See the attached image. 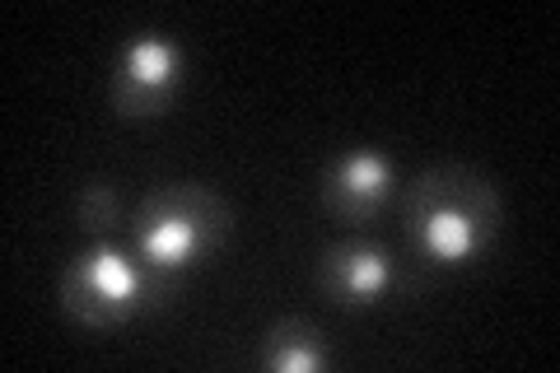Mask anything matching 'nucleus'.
<instances>
[{"label":"nucleus","instance_id":"4","mask_svg":"<svg viewBox=\"0 0 560 373\" xmlns=\"http://www.w3.org/2000/svg\"><path fill=\"white\" fill-rule=\"evenodd\" d=\"M178 89V47L160 33H136L113 75V103L121 117H150Z\"/></svg>","mask_w":560,"mask_h":373},{"label":"nucleus","instance_id":"7","mask_svg":"<svg viewBox=\"0 0 560 373\" xmlns=\"http://www.w3.org/2000/svg\"><path fill=\"white\" fill-rule=\"evenodd\" d=\"M261 364L276 373H313L327 369V341L318 336V327L304 323V317H285L267 331L261 341Z\"/></svg>","mask_w":560,"mask_h":373},{"label":"nucleus","instance_id":"5","mask_svg":"<svg viewBox=\"0 0 560 373\" xmlns=\"http://www.w3.org/2000/svg\"><path fill=\"white\" fill-rule=\"evenodd\" d=\"M318 280L331 304H370V299H378L397 280V266L378 243L350 238V243H337L318 261Z\"/></svg>","mask_w":560,"mask_h":373},{"label":"nucleus","instance_id":"6","mask_svg":"<svg viewBox=\"0 0 560 373\" xmlns=\"http://www.w3.org/2000/svg\"><path fill=\"white\" fill-rule=\"evenodd\" d=\"M388 187H393L388 159L374 154V150H355L323 177V201H327V210H337L346 220H364L370 210L383 206Z\"/></svg>","mask_w":560,"mask_h":373},{"label":"nucleus","instance_id":"3","mask_svg":"<svg viewBox=\"0 0 560 373\" xmlns=\"http://www.w3.org/2000/svg\"><path fill=\"white\" fill-rule=\"evenodd\" d=\"M224 201L210 187L173 183L150 191L136 215V253L145 257L154 271L178 280L201 253H215L224 238Z\"/></svg>","mask_w":560,"mask_h":373},{"label":"nucleus","instance_id":"2","mask_svg":"<svg viewBox=\"0 0 560 373\" xmlns=\"http://www.w3.org/2000/svg\"><path fill=\"white\" fill-rule=\"evenodd\" d=\"M173 290H178V280L154 271L136 247L127 253V247H117V243H94L90 253L66 271L61 308L84 327H108L140 308L168 304Z\"/></svg>","mask_w":560,"mask_h":373},{"label":"nucleus","instance_id":"8","mask_svg":"<svg viewBox=\"0 0 560 373\" xmlns=\"http://www.w3.org/2000/svg\"><path fill=\"white\" fill-rule=\"evenodd\" d=\"M117 220V197L108 183H90L80 191V224L90 229V234H108Z\"/></svg>","mask_w":560,"mask_h":373},{"label":"nucleus","instance_id":"1","mask_svg":"<svg viewBox=\"0 0 560 373\" xmlns=\"http://www.w3.org/2000/svg\"><path fill=\"white\" fill-rule=\"evenodd\" d=\"M407 229L430 261H471L486 253L500 229V197L471 168H434L411 187Z\"/></svg>","mask_w":560,"mask_h":373}]
</instances>
